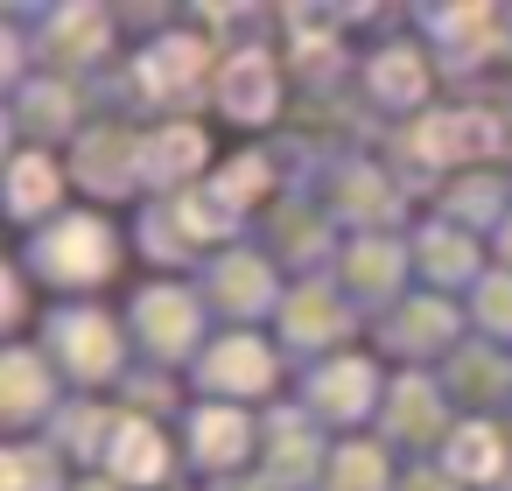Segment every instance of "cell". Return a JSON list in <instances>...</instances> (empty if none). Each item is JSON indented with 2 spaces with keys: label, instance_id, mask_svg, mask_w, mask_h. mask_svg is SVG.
I'll return each instance as SVG.
<instances>
[{
  "label": "cell",
  "instance_id": "1",
  "mask_svg": "<svg viewBox=\"0 0 512 491\" xmlns=\"http://www.w3.org/2000/svg\"><path fill=\"white\" fill-rule=\"evenodd\" d=\"M491 141H498L491 120H435V127H421V155H484Z\"/></svg>",
  "mask_w": 512,
  "mask_h": 491
},
{
  "label": "cell",
  "instance_id": "2",
  "mask_svg": "<svg viewBox=\"0 0 512 491\" xmlns=\"http://www.w3.org/2000/svg\"><path fill=\"white\" fill-rule=\"evenodd\" d=\"M267 64L260 57H246V64H232V78H225V99H232V113H246V120H260L267 113Z\"/></svg>",
  "mask_w": 512,
  "mask_h": 491
},
{
  "label": "cell",
  "instance_id": "3",
  "mask_svg": "<svg viewBox=\"0 0 512 491\" xmlns=\"http://www.w3.org/2000/svg\"><path fill=\"white\" fill-rule=\"evenodd\" d=\"M197 57H204L197 43H169V50H155V57H148V85H183V78L197 71Z\"/></svg>",
  "mask_w": 512,
  "mask_h": 491
},
{
  "label": "cell",
  "instance_id": "4",
  "mask_svg": "<svg viewBox=\"0 0 512 491\" xmlns=\"http://www.w3.org/2000/svg\"><path fill=\"white\" fill-rule=\"evenodd\" d=\"M155 463H162L155 435H148V428H127V435H120V470H127V477H155Z\"/></svg>",
  "mask_w": 512,
  "mask_h": 491
},
{
  "label": "cell",
  "instance_id": "5",
  "mask_svg": "<svg viewBox=\"0 0 512 491\" xmlns=\"http://www.w3.org/2000/svg\"><path fill=\"white\" fill-rule=\"evenodd\" d=\"M449 463H456V470H470V477H484V470L498 463V449H491V435H484V428H463V435H456V449H449Z\"/></svg>",
  "mask_w": 512,
  "mask_h": 491
},
{
  "label": "cell",
  "instance_id": "6",
  "mask_svg": "<svg viewBox=\"0 0 512 491\" xmlns=\"http://www.w3.org/2000/svg\"><path fill=\"white\" fill-rule=\"evenodd\" d=\"M43 197H50V169H43V162H22V176H15V204L36 211Z\"/></svg>",
  "mask_w": 512,
  "mask_h": 491
},
{
  "label": "cell",
  "instance_id": "7",
  "mask_svg": "<svg viewBox=\"0 0 512 491\" xmlns=\"http://www.w3.org/2000/svg\"><path fill=\"white\" fill-rule=\"evenodd\" d=\"M57 260H64V267H78V274H85V267H92V260H99V232H92V225H78V232H71V239H64V246H57Z\"/></svg>",
  "mask_w": 512,
  "mask_h": 491
},
{
  "label": "cell",
  "instance_id": "8",
  "mask_svg": "<svg viewBox=\"0 0 512 491\" xmlns=\"http://www.w3.org/2000/svg\"><path fill=\"white\" fill-rule=\"evenodd\" d=\"M197 148H204L197 134H176V141H155V162H162V169H190V162H197Z\"/></svg>",
  "mask_w": 512,
  "mask_h": 491
},
{
  "label": "cell",
  "instance_id": "9",
  "mask_svg": "<svg viewBox=\"0 0 512 491\" xmlns=\"http://www.w3.org/2000/svg\"><path fill=\"white\" fill-rule=\"evenodd\" d=\"M379 85H386V92H414L421 78H414V64H386V71H379Z\"/></svg>",
  "mask_w": 512,
  "mask_h": 491
}]
</instances>
